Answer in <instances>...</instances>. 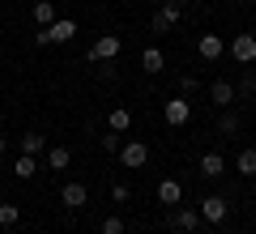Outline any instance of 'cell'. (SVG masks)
I'll list each match as a JSON object with an SVG mask.
<instances>
[{"instance_id":"obj_1","label":"cell","mask_w":256,"mask_h":234,"mask_svg":"<svg viewBox=\"0 0 256 234\" xmlns=\"http://www.w3.org/2000/svg\"><path fill=\"white\" fill-rule=\"evenodd\" d=\"M73 38H77V21L73 17H56L52 26H43L34 34V43L38 47H56V43H73Z\"/></svg>"},{"instance_id":"obj_2","label":"cell","mask_w":256,"mask_h":234,"mask_svg":"<svg viewBox=\"0 0 256 234\" xmlns=\"http://www.w3.org/2000/svg\"><path fill=\"white\" fill-rule=\"evenodd\" d=\"M120 51H124V38L120 34H98L94 47H90V64H111Z\"/></svg>"},{"instance_id":"obj_3","label":"cell","mask_w":256,"mask_h":234,"mask_svg":"<svg viewBox=\"0 0 256 234\" xmlns=\"http://www.w3.org/2000/svg\"><path fill=\"white\" fill-rule=\"evenodd\" d=\"M120 162H124V171H141L150 162V145L146 141H124L120 145Z\"/></svg>"},{"instance_id":"obj_4","label":"cell","mask_w":256,"mask_h":234,"mask_svg":"<svg viewBox=\"0 0 256 234\" xmlns=\"http://www.w3.org/2000/svg\"><path fill=\"white\" fill-rule=\"evenodd\" d=\"M162 119H166L171 128H184V124L192 119V102L184 98V94H180V98H166V102H162Z\"/></svg>"},{"instance_id":"obj_5","label":"cell","mask_w":256,"mask_h":234,"mask_svg":"<svg viewBox=\"0 0 256 234\" xmlns=\"http://www.w3.org/2000/svg\"><path fill=\"white\" fill-rule=\"evenodd\" d=\"M180 17H184V0H162L158 13H154V30H158V34H166Z\"/></svg>"},{"instance_id":"obj_6","label":"cell","mask_w":256,"mask_h":234,"mask_svg":"<svg viewBox=\"0 0 256 234\" xmlns=\"http://www.w3.org/2000/svg\"><path fill=\"white\" fill-rule=\"evenodd\" d=\"M196 55H201L205 64L222 60V55H226V38H222V34H201V38H196Z\"/></svg>"},{"instance_id":"obj_7","label":"cell","mask_w":256,"mask_h":234,"mask_svg":"<svg viewBox=\"0 0 256 234\" xmlns=\"http://www.w3.org/2000/svg\"><path fill=\"white\" fill-rule=\"evenodd\" d=\"M201 217H205V222H214V226H222L230 217V200L226 196H205L201 200Z\"/></svg>"},{"instance_id":"obj_8","label":"cell","mask_w":256,"mask_h":234,"mask_svg":"<svg viewBox=\"0 0 256 234\" xmlns=\"http://www.w3.org/2000/svg\"><path fill=\"white\" fill-rule=\"evenodd\" d=\"M196 222H201V209H188V205H175L171 209V226L180 234H196Z\"/></svg>"},{"instance_id":"obj_9","label":"cell","mask_w":256,"mask_h":234,"mask_svg":"<svg viewBox=\"0 0 256 234\" xmlns=\"http://www.w3.org/2000/svg\"><path fill=\"white\" fill-rule=\"evenodd\" d=\"M60 205H64V209L90 205V188H86V183H64V188H60Z\"/></svg>"},{"instance_id":"obj_10","label":"cell","mask_w":256,"mask_h":234,"mask_svg":"<svg viewBox=\"0 0 256 234\" xmlns=\"http://www.w3.org/2000/svg\"><path fill=\"white\" fill-rule=\"evenodd\" d=\"M230 55H235L239 64H252L256 60V34H235L230 38Z\"/></svg>"},{"instance_id":"obj_11","label":"cell","mask_w":256,"mask_h":234,"mask_svg":"<svg viewBox=\"0 0 256 234\" xmlns=\"http://www.w3.org/2000/svg\"><path fill=\"white\" fill-rule=\"evenodd\" d=\"M210 98H214V107H222V111H226L230 102L239 98V90L226 81V77H222V81H214V85H210Z\"/></svg>"},{"instance_id":"obj_12","label":"cell","mask_w":256,"mask_h":234,"mask_svg":"<svg viewBox=\"0 0 256 234\" xmlns=\"http://www.w3.org/2000/svg\"><path fill=\"white\" fill-rule=\"evenodd\" d=\"M196 171H201L205 179H222V175H226V158H222V153H205L201 162H196Z\"/></svg>"},{"instance_id":"obj_13","label":"cell","mask_w":256,"mask_h":234,"mask_svg":"<svg viewBox=\"0 0 256 234\" xmlns=\"http://www.w3.org/2000/svg\"><path fill=\"white\" fill-rule=\"evenodd\" d=\"M141 68H146V72H162V68H166L162 47H146V51H141Z\"/></svg>"},{"instance_id":"obj_14","label":"cell","mask_w":256,"mask_h":234,"mask_svg":"<svg viewBox=\"0 0 256 234\" xmlns=\"http://www.w3.org/2000/svg\"><path fill=\"white\" fill-rule=\"evenodd\" d=\"M158 200H162V205H180V200H184V188H180V183H175V179H162V183H158Z\"/></svg>"},{"instance_id":"obj_15","label":"cell","mask_w":256,"mask_h":234,"mask_svg":"<svg viewBox=\"0 0 256 234\" xmlns=\"http://www.w3.org/2000/svg\"><path fill=\"white\" fill-rule=\"evenodd\" d=\"M68 162H73V149H64V145H47V166H52V171H64Z\"/></svg>"},{"instance_id":"obj_16","label":"cell","mask_w":256,"mask_h":234,"mask_svg":"<svg viewBox=\"0 0 256 234\" xmlns=\"http://www.w3.org/2000/svg\"><path fill=\"white\" fill-rule=\"evenodd\" d=\"M128 124H132V111H128V107H111V115H107L111 132H128Z\"/></svg>"},{"instance_id":"obj_17","label":"cell","mask_w":256,"mask_h":234,"mask_svg":"<svg viewBox=\"0 0 256 234\" xmlns=\"http://www.w3.org/2000/svg\"><path fill=\"white\" fill-rule=\"evenodd\" d=\"M30 13H34L38 30H43V26H52V21H56V4H52V0H34V9H30Z\"/></svg>"},{"instance_id":"obj_18","label":"cell","mask_w":256,"mask_h":234,"mask_svg":"<svg viewBox=\"0 0 256 234\" xmlns=\"http://www.w3.org/2000/svg\"><path fill=\"white\" fill-rule=\"evenodd\" d=\"M235 171L244 175V179H256V149H244V153H239V162H235Z\"/></svg>"},{"instance_id":"obj_19","label":"cell","mask_w":256,"mask_h":234,"mask_svg":"<svg viewBox=\"0 0 256 234\" xmlns=\"http://www.w3.org/2000/svg\"><path fill=\"white\" fill-rule=\"evenodd\" d=\"M22 153H30V158H34V153H47V136L26 132V136H22Z\"/></svg>"},{"instance_id":"obj_20","label":"cell","mask_w":256,"mask_h":234,"mask_svg":"<svg viewBox=\"0 0 256 234\" xmlns=\"http://www.w3.org/2000/svg\"><path fill=\"white\" fill-rule=\"evenodd\" d=\"M13 175H18V179H30V175H38V162L30 158V153H22L18 162H13Z\"/></svg>"},{"instance_id":"obj_21","label":"cell","mask_w":256,"mask_h":234,"mask_svg":"<svg viewBox=\"0 0 256 234\" xmlns=\"http://www.w3.org/2000/svg\"><path fill=\"white\" fill-rule=\"evenodd\" d=\"M218 132H226V136H235V132H239V115H235V107H226V111H222Z\"/></svg>"},{"instance_id":"obj_22","label":"cell","mask_w":256,"mask_h":234,"mask_svg":"<svg viewBox=\"0 0 256 234\" xmlns=\"http://www.w3.org/2000/svg\"><path fill=\"white\" fill-rule=\"evenodd\" d=\"M18 222H22V209H18V205H0V226H4V230L18 226Z\"/></svg>"},{"instance_id":"obj_23","label":"cell","mask_w":256,"mask_h":234,"mask_svg":"<svg viewBox=\"0 0 256 234\" xmlns=\"http://www.w3.org/2000/svg\"><path fill=\"white\" fill-rule=\"evenodd\" d=\"M98 234H128V226H124V217H107Z\"/></svg>"},{"instance_id":"obj_24","label":"cell","mask_w":256,"mask_h":234,"mask_svg":"<svg viewBox=\"0 0 256 234\" xmlns=\"http://www.w3.org/2000/svg\"><path fill=\"white\" fill-rule=\"evenodd\" d=\"M196 90H201V81H196L192 72H184V77H180V94L188 98V94H196Z\"/></svg>"},{"instance_id":"obj_25","label":"cell","mask_w":256,"mask_h":234,"mask_svg":"<svg viewBox=\"0 0 256 234\" xmlns=\"http://www.w3.org/2000/svg\"><path fill=\"white\" fill-rule=\"evenodd\" d=\"M120 145H124V141H120V132H111V128H107V136H102V149H107V153H120Z\"/></svg>"},{"instance_id":"obj_26","label":"cell","mask_w":256,"mask_h":234,"mask_svg":"<svg viewBox=\"0 0 256 234\" xmlns=\"http://www.w3.org/2000/svg\"><path fill=\"white\" fill-rule=\"evenodd\" d=\"M111 200H116V205H128V188H124V183H116V188H111Z\"/></svg>"},{"instance_id":"obj_27","label":"cell","mask_w":256,"mask_h":234,"mask_svg":"<svg viewBox=\"0 0 256 234\" xmlns=\"http://www.w3.org/2000/svg\"><path fill=\"white\" fill-rule=\"evenodd\" d=\"M239 94H256V77H244L239 81Z\"/></svg>"},{"instance_id":"obj_28","label":"cell","mask_w":256,"mask_h":234,"mask_svg":"<svg viewBox=\"0 0 256 234\" xmlns=\"http://www.w3.org/2000/svg\"><path fill=\"white\" fill-rule=\"evenodd\" d=\"M4 149H9V136H4V132H0V153H4Z\"/></svg>"},{"instance_id":"obj_29","label":"cell","mask_w":256,"mask_h":234,"mask_svg":"<svg viewBox=\"0 0 256 234\" xmlns=\"http://www.w3.org/2000/svg\"><path fill=\"white\" fill-rule=\"evenodd\" d=\"M0 124H4V111H0Z\"/></svg>"},{"instance_id":"obj_30","label":"cell","mask_w":256,"mask_h":234,"mask_svg":"<svg viewBox=\"0 0 256 234\" xmlns=\"http://www.w3.org/2000/svg\"><path fill=\"white\" fill-rule=\"evenodd\" d=\"M0 196H4V183H0Z\"/></svg>"},{"instance_id":"obj_31","label":"cell","mask_w":256,"mask_h":234,"mask_svg":"<svg viewBox=\"0 0 256 234\" xmlns=\"http://www.w3.org/2000/svg\"><path fill=\"white\" fill-rule=\"evenodd\" d=\"M158 4H162V0H158Z\"/></svg>"}]
</instances>
